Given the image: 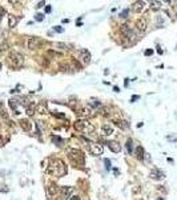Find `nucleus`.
<instances>
[{"label": "nucleus", "mask_w": 177, "mask_h": 200, "mask_svg": "<svg viewBox=\"0 0 177 200\" xmlns=\"http://www.w3.org/2000/svg\"><path fill=\"white\" fill-rule=\"evenodd\" d=\"M47 172L52 176L61 177V176L67 175V165L61 159H51L48 168H47Z\"/></svg>", "instance_id": "f257e3e1"}, {"label": "nucleus", "mask_w": 177, "mask_h": 200, "mask_svg": "<svg viewBox=\"0 0 177 200\" xmlns=\"http://www.w3.org/2000/svg\"><path fill=\"white\" fill-rule=\"evenodd\" d=\"M67 155H68V157H69V160L75 165H77V167H83V165H84L85 156H84L83 151H80V149H76V148H71V149H68V151H67Z\"/></svg>", "instance_id": "f03ea898"}, {"label": "nucleus", "mask_w": 177, "mask_h": 200, "mask_svg": "<svg viewBox=\"0 0 177 200\" xmlns=\"http://www.w3.org/2000/svg\"><path fill=\"white\" fill-rule=\"evenodd\" d=\"M7 60H8V64L11 68H22L23 65H24V56L22 55V53L19 52H11L8 55V57H7Z\"/></svg>", "instance_id": "7ed1b4c3"}, {"label": "nucleus", "mask_w": 177, "mask_h": 200, "mask_svg": "<svg viewBox=\"0 0 177 200\" xmlns=\"http://www.w3.org/2000/svg\"><path fill=\"white\" fill-rule=\"evenodd\" d=\"M73 127H75L76 131L79 132H85V133H92L95 131V127L92 123H89L88 120L85 119H79L73 123Z\"/></svg>", "instance_id": "20e7f679"}, {"label": "nucleus", "mask_w": 177, "mask_h": 200, "mask_svg": "<svg viewBox=\"0 0 177 200\" xmlns=\"http://www.w3.org/2000/svg\"><path fill=\"white\" fill-rule=\"evenodd\" d=\"M91 52H89L88 49H81L80 51V55H79V60H80V63L83 64V65H88L89 63H91Z\"/></svg>", "instance_id": "39448f33"}, {"label": "nucleus", "mask_w": 177, "mask_h": 200, "mask_svg": "<svg viewBox=\"0 0 177 200\" xmlns=\"http://www.w3.org/2000/svg\"><path fill=\"white\" fill-rule=\"evenodd\" d=\"M43 44H44V40L41 39V37L32 36V37H30V40H28V48H30V49H36V48L41 47Z\"/></svg>", "instance_id": "423d86ee"}, {"label": "nucleus", "mask_w": 177, "mask_h": 200, "mask_svg": "<svg viewBox=\"0 0 177 200\" xmlns=\"http://www.w3.org/2000/svg\"><path fill=\"white\" fill-rule=\"evenodd\" d=\"M47 193L49 195V196H56L57 193H60V187L57 185L56 183H48V185H47Z\"/></svg>", "instance_id": "0eeeda50"}, {"label": "nucleus", "mask_w": 177, "mask_h": 200, "mask_svg": "<svg viewBox=\"0 0 177 200\" xmlns=\"http://www.w3.org/2000/svg\"><path fill=\"white\" fill-rule=\"evenodd\" d=\"M89 151H91L92 155H95V156H100V155H103V152H104V149H103V147L100 145V144H89Z\"/></svg>", "instance_id": "6e6552de"}, {"label": "nucleus", "mask_w": 177, "mask_h": 200, "mask_svg": "<svg viewBox=\"0 0 177 200\" xmlns=\"http://www.w3.org/2000/svg\"><path fill=\"white\" fill-rule=\"evenodd\" d=\"M147 25H148V23H147V20H145L144 17H140V19H137V20L134 21V27H136L140 32H144L145 29H147Z\"/></svg>", "instance_id": "1a4fd4ad"}, {"label": "nucleus", "mask_w": 177, "mask_h": 200, "mask_svg": "<svg viewBox=\"0 0 177 200\" xmlns=\"http://www.w3.org/2000/svg\"><path fill=\"white\" fill-rule=\"evenodd\" d=\"M73 192H75V188H72V187H61L60 188V193L63 195L64 199H69Z\"/></svg>", "instance_id": "9d476101"}, {"label": "nucleus", "mask_w": 177, "mask_h": 200, "mask_svg": "<svg viewBox=\"0 0 177 200\" xmlns=\"http://www.w3.org/2000/svg\"><path fill=\"white\" fill-rule=\"evenodd\" d=\"M19 124H20V127L25 131V132H30V131L32 129V123H31L28 119H20Z\"/></svg>", "instance_id": "9b49d317"}, {"label": "nucleus", "mask_w": 177, "mask_h": 200, "mask_svg": "<svg viewBox=\"0 0 177 200\" xmlns=\"http://www.w3.org/2000/svg\"><path fill=\"white\" fill-rule=\"evenodd\" d=\"M77 115L81 117V119H85L87 120L92 115V111H91V108H89V107H83V108L77 112Z\"/></svg>", "instance_id": "f8f14e48"}, {"label": "nucleus", "mask_w": 177, "mask_h": 200, "mask_svg": "<svg viewBox=\"0 0 177 200\" xmlns=\"http://www.w3.org/2000/svg\"><path fill=\"white\" fill-rule=\"evenodd\" d=\"M35 112H38V113H40V115H47L49 111H48V107H47L46 103H39V104H36Z\"/></svg>", "instance_id": "ddd939ff"}, {"label": "nucleus", "mask_w": 177, "mask_h": 200, "mask_svg": "<svg viewBox=\"0 0 177 200\" xmlns=\"http://www.w3.org/2000/svg\"><path fill=\"white\" fill-rule=\"evenodd\" d=\"M108 147H109V149L112 152H115V153H118V152L121 151V145L117 141H108Z\"/></svg>", "instance_id": "4468645a"}, {"label": "nucleus", "mask_w": 177, "mask_h": 200, "mask_svg": "<svg viewBox=\"0 0 177 200\" xmlns=\"http://www.w3.org/2000/svg\"><path fill=\"white\" fill-rule=\"evenodd\" d=\"M150 177L152 179H156V180H160V179H164V172L163 171H160V169H152L150 171Z\"/></svg>", "instance_id": "2eb2a0df"}, {"label": "nucleus", "mask_w": 177, "mask_h": 200, "mask_svg": "<svg viewBox=\"0 0 177 200\" xmlns=\"http://www.w3.org/2000/svg\"><path fill=\"white\" fill-rule=\"evenodd\" d=\"M19 23V17L15 15H8V27L9 28H15Z\"/></svg>", "instance_id": "dca6fc26"}, {"label": "nucleus", "mask_w": 177, "mask_h": 200, "mask_svg": "<svg viewBox=\"0 0 177 200\" xmlns=\"http://www.w3.org/2000/svg\"><path fill=\"white\" fill-rule=\"evenodd\" d=\"M121 32L128 37L133 36V31H132V28L129 27V24H123V25H121Z\"/></svg>", "instance_id": "f3484780"}, {"label": "nucleus", "mask_w": 177, "mask_h": 200, "mask_svg": "<svg viewBox=\"0 0 177 200\" xmlns=\"http://www.w3.org/2000/svg\"><path fill=\"white\" fill-rule=\"evenodd\" d=\"M132 8H133L134 12H141V11H144V8H145V1H134Z\"/></svg>", "instance_id": "a211bd4d"}, {"label": "nucleus", "mask_w": 177, "mask_h": 200, "mask_svg": "<svg viewBox=\"0 0 177 200\" xmlns=\"http://www.w3.org/2000/svg\"><path fill=\"white\" fill-rule=\"evenodd\" d=\"M113 123H115L118 128H121V129H128L129 128V123L126 121V120H115Z\"/></svg>", "instance_id": "6ab92c4d"}, {"label": "nucleus", "mask_w": 177, "mask_h": 200, "mask_svg": "<svg viewBox=\"0 0 177 200\" xmlns=\"http://www.w3.org/2000/svg\"><path fill=\"white\" fill-rule=\"evenodd\" d=\"M101 132H103V135H105V136L112 135L113 133V127H111L109 124H104L103 125V128H101Z\"/></svg>", "instance_id": "aec40b11"}, {"label": "nucleus", "mask_w": 177, "mask_h": 200, "mask_svg": "<svg viewBox=\"0 0 177 200\" xmlns=\"http://www.w3.org/2000/svg\"><path fill=\"white\" fill-rule=\"evenodd\" d=\"M36 111V104L35 103H30V105L25 108V113L28 115V116H32L33 113H35Z\"/></svg>", "instance_id": "412c9836"}, {"label": "nucleus", "mask_w": 177, "mask_h": 200, "mask_svg": "<svg viewBox=\"0 0 177 200\" xmlns=\"http://www.w3.org/2000/svg\"><path fill=\"white\" fill-rule=\"evenodd\" d=\"M9 107H11V108L14 109L15 113H16V115H19V113H20L19 109H17V107H19V101H17V100H15V99H11V100H9Z\"/></svg>", "instance_id": "4be33fe9"}, {"label": "nucleus", "mask_w": 177, "mask_h": 200, "mask_svg": "<svg viewBox=\"0 0 177 200\" xmlns=\"http://www.w3.org/2000/svg\"><path fill=\"white\" fill-rule=\"evenodd\" d=\"M134 155H136L139 159H142L144 157V155H145V151H144V148H142L141 145H137L136 147V149H134Z\"/></svg>", "instance_id": "5701e85b"}, {"label": "nucleus", "mask_w": 177, "mask_h": 200, "mask_svg": "<svg viewBox=\"0 0 177 200\" xmlns=\"http://www.w3.org/2000/svg\"><path fill=\"white\" fill-rule=\"evenodd\" d=\"M149 7H150V9L152 11H158L161 8V1H150Z\"/></svg>", "instance_id": "b1692460"}, {"label": "nucleus", "mask_w": 177, "mask_h": 200, "mask_svg": "<svg viewBox=\"0 0 177 200\" xmlns=\"http://www.w3.org/2000/svg\"><path fill=\"white\" fill-rule=\"evenodd\" d=\"M8 48H9L8 43H6V41H1V43H0V55L6 53L7 51H8Z\"/></svg>", "instance_id": "393cba45"}, {"label": "nucleus", "mask_w": 177, "mask_h": 200, "mask_svg": "<svg viewBox=\"0 0 177 200\" xmlns=\"http://www.w3.org/2000/svg\"><path fill=\"white\" fill-rule=\"evenodd\" d=\"M89 105L93 107V108H100V107H101V101H99V100H96V99H93V100L89 101Z\"/></svg>", "instance_id": "a878e982"}, {"label": "nucleus", "mask_w": 177, "mask_h": 200, "mask_svg": "<svg viewBox=\"0 0 177 200\" xmlns=\"http://www.w3.org/2000/svg\"><path fill=\"white\" fill-rule=\"evenodd\" d=\"M109 111H111L109 107H103V108L100 109V113L104 115V116H108V115H109Z\"/></svg>", "instance_id": "bb28decb"}, {"label": "nucleus", "mask_w": 177, "mask_h": 200, "mask_svg": "<svg viewBox=\"0 0 177 200\" xmlns=\"http://www.w3.org/2000/svg\"><path fill=\"white\" fill-rule=\"evenodd\" d=\"M52 141H53V143L56 144V145H60V144L63 143V140L59 137V136H52Z\"/></svg>", "instance_id": "cd10ccee"}, {"label": "nucleus", "mask_w": 177, "mask_h": 200, "mask_svg": "<svg viewBox=\"0 0 177 200\" xmlns=\"http://www.w3.org/2000/svg\"><path fill=\"white\" fill-rule=\"evenodd\" d=\"M55 47H57L59 49H67V44H64V43H55Z\"/></svg>", "instance_id": "c85d7f7f"}, {"label": "nucleus", "mask_w": 177, "mask_h": 200, "mask_svg": "<svg viewBox=\"0 0 177 200\" xmlns=\"http://www.w3.org/2000/svg\"><path fill=\"white\" fill-rule=\"evenodd\" d=\"M128 13H129V9H128V8H125L124 11H121V12H120V17H123V19L128 17Z\"/></svg>", "instance_id": "c756f323"}, {"label": "nucleus", "mask_w": 177, "mask_h": 200, "mask_svg": "<svg viewBox=\"0 0 177 200\" xmlns=\"http://www.w3.org/2000/svg\"><path fill=\"white\" fill-rule=\"evenodd\" d=\"M59 69H60V71H63V72H68V69H71V68L67 65V64H60Z\"/></svg>", "instance_id": "7c9ffc66"}, {"label": "nucleus", "mask_w": 177, "mask_h": 200, "mask_svg": "<svg viewBox=\"0 0 177 200\" xmlns=\"http://www.w3.org/2000/svg\"><path fill=\"white\" fill-rule=\"evenodd\" d=\"M126 148H128V152H129V153H132V152H133V149H132V140H131V139L126 141Z\"/></svg>", "instance_id": "2f4dec72"}, {"label": "nucleus", "mask_w": 177, "mask_h": 200, "mask_svg": "<svg viewBox=\"0 0 177 200\" xmlns=\"http://www.w3.org/2000/svg\"><path fill=\"white\" fill-rule=\"evenodd\" d=\"M44 19V15H41V13H38V15H35V20L36 21H43Z\"/></svg>", "instance_id": "473e14b6"}, {"label": "nucleus", "mask_w": 177, "mask_h": 200, "mask_svg": "<svg viewBox=\"0 0 177 200\" xmlns=\"http://www.w3.org/2000/svg\"><path fill=\"white\" fill-rule=\"evenodd\" d=\"M104 161H105V168H107V169H111V160L109 159H105Z\"/></svg>", "instance_id": "72a5a7b5"}, {"label": "nucleus", "mask_w": 177, "mask_h": 200, "mask_svg": "<svg viewBox=\"0 0 177 200\" xmlns=\"http://www.w3.org/2000/svg\"><path fill=\"white\" fill-rule=\"evenodd\" d=\"M0 116H3L4 119H8V113H6V111H4V109H1V111H0Z\"/></svg>", "instance_id": "f704fd0d"}, {"label": "nucleus", "mask_w": 177, "mask_h": 200, "mask_svg": "<svg viewBox=\"0 0 177 200\" xmlns=\"http://www.w3.org/2000/svg\"><path fill=\"white\" fill-rule=\"evenodd\" d=\"M55 31H56V32H60V33H61V32H64V29H63L61 27L56 25V27H55Z\"/></svg>", "instance_id": "c9c22d12"}, {"label": "nucleus", "mask_w": 177, "mask_h": 200, "mask_svg": "<svg viewBox=\"0 0 177 200\" xmlns=\"http://www.w3.org/2000/svg\"><path fill=\"white\" fill-rule=\"evenodd\" d=\"M9 189L8 188H6L4 185H0V192H8Z\"/></svg>", "instance_id": "e433bc0d"}, {"label": "nucleus", "mask_w": 177, "mask_h": 200, "mask_svg": "<svg viewBox=\"0 0 177 200\" xmlns=\"http://www.w3.org/2000/svg\"><path fill=\"white\" fill-rule=\"evenodd\" d=\"M48 55H51V56H60V53H56V52H53V51H48Z\"/></svg>", "instance_id": "4c0bfd02"}, {"label": "nucleus", "mask_w": 177, "mask_h": 200, "mask_svg": "<svg viewBox=\"0 0 177 200\" xmlns=\"http://www.w3.org/2000/svg\"><path fill=\"white\" fill-rule=\"evenodd\" d=\"M145 55H147V56L153 55V49H147V51H145Z\"/></svg>", "instance_id": "58836bf2"}, {"label": "nucleus", "mask_w": 177, "mask_h": 200, "mask_svg": "<svg viewBox=\"0 0 177 200\" xmlns=\"http://www.w3.org/2000/svg\"><path fill=\"white\" fill-rule=\"evenodd\" d=\"M44 4H46V1H44V0H41L40 3H38V5H36V7H38V8H40V7H43Z\"/></svg>", "instance_id": "ea45409f"}, {"label": "nucleus", "mask_w": 177, "mask_h": 200, "mask_svg": "<svg viewBox=\"0 0 177 200\" xmlns=\"http://www.w3.org/2000/svg\"><path fill=\"white\" fill-rule=\"evenodd\" d=\"M4 13H6V11H4L3 8H0V20H1V17H3Z\"/></svg>", "instance_id": "a19ab883"}, {"label": "nucleus", "mask_w": 177, "mask_h": 200, "mask_svg": "<svg viewBox=\"0 0 177 200\" xmlns=\"http://www.w3.org/2000/svg\"><path fill=\"white\" fill-rule=\"evenodd\" d=\"M69 200H80V196H76V195H75V196H71Z\"/></svg>", "instance_id": "79ce46f5"}, {"label": "nucleus", "mask_w": 177, "mask_h": 200, "mask_svg": "<svg viewBox=\"0 0 177 200\" xmlns=\"http://www.w3.org/2000/svg\"><path fill=\"white\" fill-rule=\"evenodd\" d=\"M51 11H52L51 5H47V7H46V12H51Z\"/></svg>", "instance_id": "37998d69"}, {"label": "nucleus", "mask_w": 177, "mask_h": 200, "mask_svg": "<svg viewBox=\"0 0 177 200\" xmlns=\"http://www.w3.org/2000/svg\"><path fill=\"white\" fill-rule=\"evenodd\" d=\"M139 99H140V96H137V95H136V96H132L131 100H132V101H134V100H139Z\"/></svg>", "instance_id": "c03bdc74"}, {"label": "nucleus", "mask_w": 177, "mask_h": 200, "mask_svg": "<svg viewBox=\"0 0 177 200\" xmlns=\"http://www.w3.org/2000/svg\"><path fill=\"white\" fill-rule=\"evenodd\" d=\"M113 91H115V92H118V87H113Z\"/></svg>", "instance_id": "a18cd8bd"}, {"label": "nucleus", "mask_w": 177, "mask_h": 200, "mask_svg": "<svg viewBox=\"0 0 177 200\" xmlns=\"http://www.w3.org/2000/svg\"><path fill=\"white\" fill-rule=\"evenodd\" d=\"M1 109H3V103L0 101V111H1Z\"/></svg>", "instance_id": "49530a36"}, {"label": "nucleus", "mask_w": 177, "mask_h": 200, "mask_svg": "<svg viewBox=\"0 0 177 200\" xmlns=\"http://www.w3.org/2000/svg\"><path fill=\"white\" fill-rule=\"evenodd\" d=\"M0 69H1V63H0Z\"/></svg>", "instance_id": "de8ad7c7"}, {"label": "nucleus", "mask_w": 177, "mask_h": 200, "mask_svg": "<svg viewBox=\"0 0 177 200\" xmlns=\"http://www.w3.org/2000/svg\"><path fill=\"white\" fill-rule=\"evenodd\" d=\"M158 200H163V199H158Z\"/></svg>", "instance_id": "09e8293b"}]
</instances>
